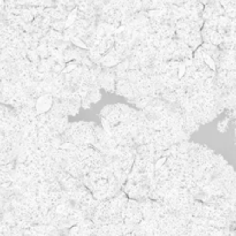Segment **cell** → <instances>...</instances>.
<instances>
[{
    "mask_svg": "<svg viewBox=\"0 0 236 236\" xmlns=\"http://www.w3.org/2000/svg\"><path fill=\"white\" fill-rule=\"evenodd\" d=\"M165 163V158H161L160 160H158V163H157V165H156V168H159L163 164Z\"/></svg>",
    "mask_w": 236,
    "mask_h": 236,
    "instance_id": "cell-2",
    "label": "cell"
},
{
    "mask_svg": "<svg viewBox=\"0 0 236 236\" xmlns=\"http://www.w3.org/2000/svg\"><path fill=\"white\" fill-rule=\"evenodd\" d=\"M184 70H185L184 65H181V66H180V68H178V76H180V77H181V76L184 74Z\"/></svg>",
    "mask_w": 236,
    "mask_h": 236,
    "instance_id": "cell-1",
    "label": "cell"
},
{
    "mask_svg": "<svg viewBox=\"0 0 236 236\" xmlns=\"http://www.w3.org/2000/svg\"><path fill=\"white\" fill-rule=\"evenodd\" d=\"M205 61H206V62H207V65H210V66H212V67H213V63H212V62H213V61H212V60H211V59H209V58H205Z\"/></svg>",
    "mask_w": 236,
    "mask_h": 236,
    "instance_id": "cell-3",
    "label": "cell"
}]
</instances>
